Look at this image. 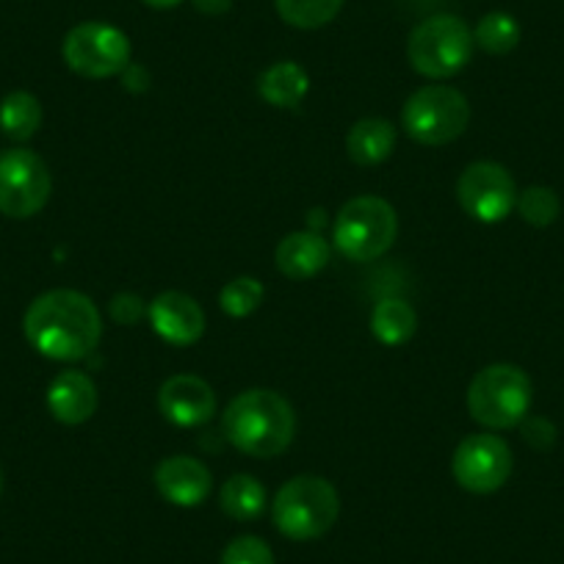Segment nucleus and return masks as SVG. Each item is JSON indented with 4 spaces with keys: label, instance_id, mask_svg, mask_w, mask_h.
<instances>
[{
    "label": "nucleus",
    "instance_id": "obj_1",
    "mask_svg": "<svg viewBox=\"0 0 564 564\" xmlns=\"http://www.w3.org/2000/svg\"><path fill=\"white\" fill-rule=\"evenodd\" d=\"M29 344L47 360L75 362L89 357L102 338V318L80 291H47L31 302L23 318Z\"/></svg>",
    "mask_w": 564,
    "mask_h": 564
},
{
    "label": "nucleus",
    "instance_id": "obj_2",
    "mask_svg": "<svg viewBox=\"0 0 564 564\" xmlns=\"http://www.w3.org/2000/svg\"><path fill=\"white\" fill-rule=\"evenodd\" d=\"M221 430L230 446L249 457L271 459L291 446L296 435L294 406L274 390H243L227 404Z\"/></svg>",
    "mask_w": 564,
    "mask_h": 564
},
{
    "label": "nucleus",
    "instance_id": "obj_3",
    "mask_svg": "<svg viewBox=\"0 0 564 564\" xmlns=\"http://www.w3.org/2000/svg\"><path fill=\"white\" fill-rule=\"evenodd\" d=\"M271 514L282 536L294 542L318 540L338 520V490L322 476H296L276 490Z\"/></svg>",
    "mask_w": 564,
    "mask_h": 564
},
{
    "label": "nucleus",
    "instance_id": "obj_4",
    "mask_svg": "<svg viewBox=\"0 0 564 564\" xmlns=\"http://www.w3.org/2000/svg\"><path fill=\"white\" fill-rule=\"evenodd\" d=\"M474 31L457 14H435L412 29L406 58L423 78H452L468 67L474 56Z\"/></svg>",
    "mask_w": 564,
    "mask_h": 564
},
{
    "label": "nucleus",
    "instance_id": "obj_5",
    "mask_svg": "<svg viewBox=\"0 0 564 564\" xmlns=\"http://www.w3.org/2000/svg\"><path fill=\"white\" fill-rule=\"evenodd\" d=\"M531 379L523 368L496 362L481 368L468 388V410L487 430H512L529 415Z\"/></svg>",
    "mask_w": 564,
    "mask_h": 564
},
{
    "label": "nucleus",
    "instance_id": "obj_6",
    "mask_svg": "<svg viewBox=\"0 0 564 564\" xmlns=\"http://www.w3.org/2000/svg\"><path fill=\"white\" fill-rule=\"evenodd\" d=\"M399 219L388 199L382 197H355L338 210L333 227L335 247L344 258L366 263L377 260L393 247Z\"/></svg>",
    "mask_w": 564,
    "mask_h": 564
},
{
    "label": "nucleus",
    "instance_id": "obj_7",
    "mask_svg": "<svg viewBox=\"0 0 564 564\" xmlns=\"http://www.w3.org/2000/svg\"><path fill=\"white\" fill-rule=\"evenodd\" d=\"M401 119H404L406 135L417 144H426V148L452 144L470 122L468 97L452 86H423L415 95H410Z\"/></svg>",
    "mask_w": 564,
    "mask_h": 564
},
{
    "label": "nucleus",
    "instance_id": "obj_8",
    "mask_svg": "<svg viewBox=\"0 0 564 564\" xmlns=\"http://www.w3.org/2000/svg\"><path fill=\"white\" fill-rule=\"evenodd\" d=\"M64 62L80 78L102 80L130 67V40L108 23H80L64 40Z\"/></svg>",
    "mask_w": 564,
    "mask_h": 564
},
{
    "label": "nucleus",
    "instance_id": "obj_9",
    "mask_svg": "<svg viewBox=\"0 0 564 564\" xmlns=\"http://www.w3.org/2000/svg\"><path fill=\"white\" fill-rule=\"evenodd\" d=\"M51 188V172L40 155L23 148L0 153V214L31 219L47 205Z\"/></svg>",
    "mask_w": 564,
    "mask_h": 564
},
{
    "label": "nucleus",
    "instance_id": "obj_10",
    "mask_svg": "<svg viewBox=\"0 0 564 564\" xmlns=\"http://www.w3.org/2000/svg\"><path fill=\"white\" fill-rule=\"evenodd\" d=\"M457 199L465 214L481 225H498L512 214L518 203V188L507 166L496 161H476L459 175Z\"/></svg>",
    "mask_w": 564,
    "mask_h": 564
},
{
    "label": "nucleus",
    "instance_id": "obj_11",
    "mask_svg": "<svg viewBox=\"0 0 564 564\" xmlns=\"http://www.w3.org/2000/svg\"><path fill=\"white\" fill-rule=\"evenodd\" d=\"M452 474L459 487L487 496L507 485L512 474V452L496 435H470L454 452Z\"/></svg>",
    "mask_w": 564,
    "mask_h": 564
},
{
    "label": "nucleus",
    "instance_id": "obj_12",
    "mask_svg": "<svg viewBox=\"0 0 564 564\" xmlns=\"http://www.w3.org/2000/svg\"><path fill=\"white\" fill-rule=\"evenodd\" d=\"M159 406L166 421L183 426V430H192V426H203L214 417L216 393L203 377L175 373L161 384Z\"/></svg>",
    "mask_w": 564,
    "mask_h": 564
},
{
    "label": "nucleus",
    "instance_id": "obj_13",
    "mask_svg": "<svg viewBox=\"0 0 564 564\" xmlns=\"http://www.w3.org/2000/svg\"><path fill=\"white\" fill-rule=\"evenodd\" d=\"M148 316L159 338L172 346H192L205 333L203 307L181 291H166V294L155 296L148 307Z\"/></svg>",
    "mask_w": 564,
    "mask_h": 564
},
{
    "label": "nucleus",
    "instance_id": "obj_14",
    "mask_svg": "<svg viewBox=\"0 0 564 564\" xmlns=\"http://www.w3.org/2000/svg\"><path fill=\"white\" fill-rule=\"evenodd\" d=\"M155 487L161 498L175 507L192 509L205 503V498L214 490V476L199 459L177 454V457L161 459L155 468Z\"/></svg>",
    "mask_w": 564,
    "mask_h": 564
},
{
    "label": "nucleus",
    "instance_id": "obj_15",
    "mask_svg": "<svg viewBox=\"0 0 564 564\" xmlns=\"http://www.w3.org/2000/svg\"><path fill=\"white\" fill-rule=\"evenodd\" d=\"M47 410L58 423L78 426L97 410V388L84 371H62L47 388Z\"/></svg>",
    "mask_w": 564,
    "mask_h": 564
},
{
    "label": "nucleus",
    "instance_id": "obj_16",
    "mask_svg": "<svg viewBox=\"0 0 564 564\" xmlns=\"http://www.w3.org/2000/svg\"><path fill=\"white\" fill-rule=\"evenodd\" d=\"M274 263L289 280H311L329 263V247L313 230L291 232L276 243Z\"/></svg>",
    "mask_w": 564,
    "mask_h": 564
},
{
    "label": "nucleus",
    "instance_id": "obj_17",
    "mask_svg": "<svg viewBox=\"0 0 564 564\" xmlns=\"http://www.w3.org/2000/svg\"><path fill=\"white\" fill-rule=\"evenodd\" d=\"M395 148V130L388 119L368 117L355 122V128L346 135V153L355 164L377 166L393 153Z\"/></svg>",
    "mask_w": 564,
    "mask_h": 564
},
{
    "label": "nucleus",
    "instance_id": "obj_18",
    "mask_svg": "<svg viewBox=\"0 0 564 564\" xmlns=\"http://www.w3.org/2000/svg\"><path fill=\"white\" fill-rule=\"evenodd\" d=\"M311 89V78L296 62H276L260 75L258 91L269 106L296 108Z\"/></svg>",
    "mask_w": 564,
    "mask_h": 564
},
{
    "label": "nucleus",
    "instance_id": "obj_19",
    "mask_svg": "<svg viewBox=\"0 0 564 564\" xmlns=\"http://www.w3.org/2000/svg\"><path fill=\"white\" fill-rule=\"evenodd\" d=\"M219 503L221 512L232 520H258L265 509V490L254 476L249 474H236L221 485L219 490Z\"/></svg>",
    "mask_w": 564,
    "mask_h": 564
},
{
    "label": "nucleus",
    "instance_id": "obj_20",
    "mask_svg": "<svg viewBox=\"0 0 564 564\" xmlns=\"http://www.w3.org/2000/svg\"><path fill=\"white\" fill-rule=\"evenodd\" d=\"M417 316L404 300H384L371 313V333L379 344L401 346L415 335Z\"/></svg>",
    "mask_w": 564,
    "mask_h": 564
},
{
    "label": "nucleus",
    "instance_id": "obj_21",
    "mask_svg": "<svg viewBox=\"0 0 564 564\" xmlns=\"http://www.w3.org/2000/svg\"><path fill=\"white\" fill-rule=\"evenodd\" d=\"M42 124V106L31 91H12L0 102V130L12 141H29Z\"/></svg>",
    "mask_w": 564,
    "mask_h": 564
},
{
    "label": "nucleus",
    "instance_id": "obj_22",
    "mask_svg": "<svg viewBox=\"0 0 564 564\" xmlns=\"http://www.w3.org/2000/svg\"><path fill=\"white\" fill-rule=\"evenodd\" d=\"M474 42L490 56H507L520 42L518 20L507 12L485 14L474 29Z\"/></svg>",
    "mask_w": 564,
    "mask_h": 564
},
{
    "label": "nucleus",
    "instance_id": "obj_23",
    "mask_svg": "<svg viewBox=\"0 0 564 564\" xmlns=\"http://www.w3.org/2000/svg\"><path fill=\"white\" fill-rule=\"evenodd\" d=\"M276 14L294 29H322L333 23L344 9V0H274Z\"/></svg>",
    "mask_w": 564,
    "mask_h": 564
},
{
    "label": "nucleus",
    "instance_id": "obj_24",
    "mask_svg": "<svg viewBox=\"0 0 564 564\" xmlns=\"http://www.w3.org/2000/svg\"><path fill=\"white\" fill-rule=\"evenodd\" d=\"M514 208L534 227L553 225L558 219V214H562V203H558L556 192L547 186H529L523 194H518Z\"/></svg>",
    "mask_w": 564,
    "mask_h": 564
},
{
    "label": "nucleus",
    "instance_id": "obj_25",
    "mask_svg": "<svg viewBox=\"0 0 564 564\" xmlns=\"http://www.w3.org/2000/svg\"><path fill=\"white\" fill-rule=\"evenodd\" d=\"M263 302V285L254 276H236L221 289L219 305L227 316L243 318L254 313Z\"/></svg>",
    "mask_w": 564,
    "mask_h": 564
},
{
    "label": "nucleus",
    "instance_id": "obj_26",
    "mask_svg": "<svg viewBox=\"0 0 564 564\" xmlns=\"http://www.w3.org/2000/svg\"><path fill=\"white\" fill-rule=\"evenodd\" d=\"M219 564H276V562L269 542L260 540V536L243 534V536H236V540L225 547Z\"/></svg>",
    "mask_w": 564,
    "mask_h": 564
},
{
    "label": "nucleus",
    "instance_id": "obj_27",
    "mask_svg": "<svg viewBox=\"0 0 564 564\" xmlns=\"http://www.w3.org/2000/svg\"><path fill=\"white\" fill-rule=\"evenodd\" d=\"M108 313H111V318L117 324H124V327H133V324H139L141 318L148 316V305H144V300L135 294H117L111 300V307H108Z\"/></svg>",
    "mask_w": 564,
    "mask_h": 564
},
{
    "label": "nucleus",
    "instance_id": "obj_28",
    "mask_svg": "<svg viewBox=\"0 0 564 564\" xmlns=\"http://www.w3.org/2000/svg\"><path fill=\"white\" fill-rule=\"evenodd\" d=\"M194 9L203 14H208V18H219V14H227L232 7V0H192Z\"/></svg>",
    "mask_w": 564,
    "mask_h": 564
},
{
    "label": "nucleus",
    "instance_id": "obj_29",
    "mask_svg": "<svg viewBox=\"0 0 564 564\" xmlns=\"http://www.w3.org/2000/svg\"><path fill=\"white\" fill-rule=\"evenodd\" d=\"M144 3L153 9H175V7H181L183 0H144Z\"/></svg>",
    "mask_w": 564,
    "mask_h": 564
},
{
    "label": "nucleus",
    "instance_id": "obj_30",
    "mask_svg": "<svg viewBox=\"0 0 564 564\" xmlns=\"http://www.w3.org/2000/svg\"><path fill=\"white\" fill-rule=\"evenodd\" d=\"M0 490H3V476H0Z\"/></svg>",
    "mask_w": 564,
    "mask_h": 564
}]
</instances>
